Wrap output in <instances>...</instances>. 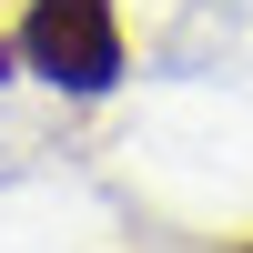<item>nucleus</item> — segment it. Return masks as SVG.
I'll return each mask as SVG.
<instances>
[{"instance_id": "1", "label": "nucleus", "mask_w": 253, "mask_h": 253, "mask_svg": "<svg viewBox=\"0 0 253 253\" xmlns=\"http://www.w3.org/2000/svg\"><path fill=\"white\" fill-rule=\"evenodd\" d=\"M132 41H122V0H20V71H41L51 91H112Z\"/></svg>"}, {"instance_id": "2", "label": "nucleus", "mask_w": 253, "mask_h": 253, "mask_svg": "<svg viewBox=\"0 0 253 253\" xmlns=\"http://www.w3.org/2000/svg\"><path fill=\"white\" fill-rule=\"evenodd\" d=\"M233 253H253V243H233Z\"/></svg>"}]
</instances>
